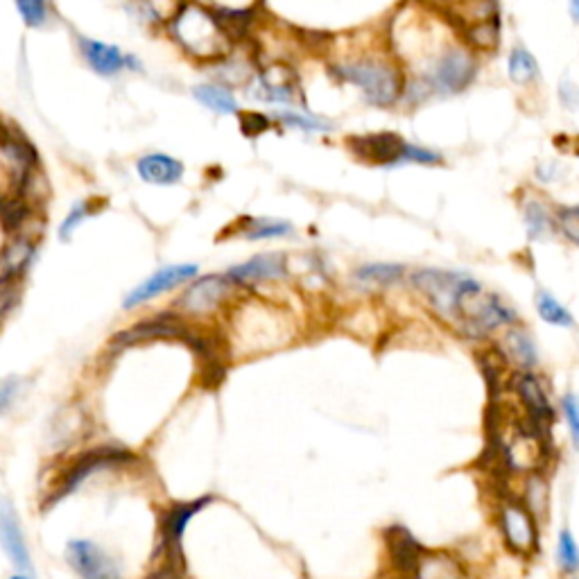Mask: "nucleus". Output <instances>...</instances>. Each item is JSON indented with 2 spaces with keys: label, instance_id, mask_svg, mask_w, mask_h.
<instances>
[{
  "label": "nucleus",
  "instance_id": "obj_1",
  "mask_svg": "<svg viewBox=\"0 0 579 579\" xmlns=\"http://www.w3.org/2000/svg\"><path fill=\"white\" fill-rule=\"evenodd\" d=\"M331 75L337 82L356 86L362 93L367 105L374 107H392L403 100L405 95V77L399 59L390 55H371L365 53L344 62H335L331 66Z\"/></svg>",
  "mask_w": 579,
  "mask_h": 579
},
{
  "label": "nucleus",
  "instance_id": "obj_2",
  "mask_svg": "<svg viewBox=\"0 0 579 579\" xmlns=\"http://www.w3.org/2000/svg\"><path fill=\"white\" fill-rule=\"evenodd\" d=\"M172 34L181 43V48L200 62H218L229 55L231 37L224 32L218 14L204 7H181L172 21Z\"/></svg>",
  "mask_w": 579,
  "mask_h": 579
},
{
  "label": "nucleus",
  "instance_id": "obj_3",
  "mask_svg": "<svg viewBox=\"0 0 579 579\" xmlns=\"http://www.w3.org/2000/svg\"><path fill=\"white\" fill-rule=\"evenodd\" d=\"M496 530L503 548L523 561H532L541 552V523L518 494H503L494 507Z\"/></svg>",
  "mask_w": 579,
  "mask_h": 579
},
{
  "label": "nucleus",
  "instance_id": "obj_4",
  "mask_svg": "<svg viewBox=\"0 0 579 579\" xmlns=\"http://www.w3.org/2000/svg\"><path fill=\"white\" fill-rule=\"evenodd\" d=\"M509 392L521 410V421L550 446V432L559 419L557 405L552 403L550 392L537 371H512L509 374Z\"/></svg>",
  "mask_w": 579,
  "mask_h": 579
},
{
  "label": "nucleus",
  "instance_id": "obj_5",
  "mask_svg": "<svg viewBox=\"0 0 579 579\" xmlns=\"http://www.w3.org/2000/svg\"><path fill=\"white\" fill-rule=\"evenodd\" d=\"M410 281L414 290L428 301L432 313L451 326H455L457 315H460L464 295L478 283L462 272L435 270V267L417 270L410 276Z\"/></svg>",
  "mask_w": 579,
  "mask_h": 579
},
{
  "label": "nucleus",
  "instance_id": "obj_6",
  "mask_svg": "<svg viewBox=\"0 0 579 579\" xmlns=\"http://www.w3.org/2000/svg\"><path fill=\"white\" fill-rule=\"evenodd\" d=\"M408 141L396 132H378V134H358L347 138L349 152L362 163L369 166L390 168L405 163V154H408Z\"/></svg>",
  "mask_w": 579,
  "mask_h": 579
},
{
  "label": "nucleus",
  "instance_id": "obj_7",
  "mask_svg": "<svg viewBox=\"0 0 579 579\" xmlns=\"http://www.w3.org/2000/svg\"><path fill=\"white\" fill-rule=\"evenodd\" d=\"M249 93L270 105H297L301 98L299 73L290 64L272 62L261 68L256 80H252Z\"/></svg>",
  "mask_w": 579,
  "mask_h": 579
},
{
  "label": "nucleus",
  "instance_id": "obj_8",
  "mask_svg": "<svg viewBox=\"0 0 579 579\" xmlns=\"http://www.w3.org/2000/svg\"><path fill=\"white\" fill-rule=\"evenodd\" d=\"M132 460V453L129 451H116V448H98V451H89L77 457V460L68 466L62 473V478L57 480V487L53 489V496H50V503H57L64 496L71 494L82 482L89 478V475L98 473L102 469H111V466H120ZM48 503V505H50Z\"/></svg>",
  "mask_w": 579,
  "mask_h": 579
},
{
  "label": "nucleus",
  "instance_id": "obj_9",
  "mask_svg": "<svg viewBox=\"0 0 579 579\" xmlns=\"http://www.w3.org/2000/svg\"><path fill=\"white\" fill-rule=\"evenodd\" d=\"M215 500V496H202L190 500V503H177L170 505L161 516V550L163 557L184 561V552H181V541H184L186 527L193 518L202 512L204 507H209Z\"/></svg>",
  "mask_w": 579,
  "mask_h": 579
},
{
  "label": "nucleus",
  "instance_id": "obj_10",
  "mask_svg": "<svg viewBox=\"0 0 579 579\" xmlns=\"http://www.w3.org/2000/svg\"><path fill=\"white\" fill-rule=\"evenodd\" d=\"M66 559L82 579H123L118 561L93 541H71L66 548Z\"/></svg>",
  "mask_w": 579,
  "mask_h": 579
},
{
  "label": "nucleus",
  "instance_id": "obj_11",
  "mask_svg": "<svg viewBox=\"0 0 579 579\" xmlns=\"http://www.w3.org/2000/svg\"><path fill=\"white\" fill-rule=\"evenodd\" d=\"M197 272H200V267L197 265H166L161 267L159 272H154L150 279H145L138 288H134L123 301V308H136L145 304V301H152L154 297L163 295V292H170L172 288H179V285H184L188 281H193Z\"/></svg>",
  "mask_w": 579,
  "mask_h": 579
},
{
  "label": "nucleus",
  "instance_id": "obj_12",
  "mask_svg": "<svg viewBox=\"0 0 579 579\" xmlns=\"http://www.w3.org/2000/svg\"><path fill=\"white\" fill-rule=\"evenodd\" d=\"M288 274V258L279 252H267L249 258L247 263L231 267L227 279L233 285H243V288H254V285L281 281Z\"/></svg>",
  "mask_w": 579,
  "mask_h": 579
},
{
  "label": "nucleus",
  "instance_id": "obj_13",
  "mask_svg": "<svg viewBox=\"0 0 579 579\" xmlns=\"http://www.w3.org/2000/svg\"><path fill=\"white\" fill-rule=\"evenodd\" d=\"M229 279L227 276H204L188 285V290L179 299V308L186 315H209L218 308L229 295Z\"/></svg>",
  "mask_w": 579,
  "mask_h": 579
},
{
  "label": "nucleus",
  "instance_id": "obj_14",
  "mask_svg": "<svg viewBox=\"0 0 579 579\" xmlns=\"http://www.w3.org/2000/svg\"><path fill=\"white\" fill-rule=\"evenodd\" d=\"M498 358L503 365L512 367V371H537L539 367V349L532 335L523 326H509L503 331L498 347Z\"/></svg>",
  "mask_w": 579,
  "mask_h": 579
},
{
  "label": "nucleus",
  "instance_id": "obj_15",
  "mask_svg": "<svg viewBox=\"0 0 579 579\" xmlns=\"http://www.w3.org/2000/svg\"><path fill=\"white\" fill-rule=\"evenodd\" d=\"M0 152L3 157L10 161V166L14 168V175L19 179V195L25 190V186L30 184V179L34 175V168H37V150L32 148V143L25 138L21 132H16L14 127H0Z\"/></svg>",
  "mask_w": 579,
  "mask_h": 579
},
{
  "label": "nucleus",
  "instance_id": "obj_16",
  "mask_svg": "<svg viewBox=\"0 0 579 579\" xmlns=\"http://www.w3.org/2000/svg\"><path fill=\"white\" fill-rule=\"evenodd\" d=\"M0 548L5 550V555L10 557L14 566L23 570L32 568L28 543H25L21 530V518L5 496H0Z\"/></svg>",
  "mask_w": 579,
  "mask_h": 579
},
{
  "label": "nucleus",
  "instance_id": "obj_17",
  "mask_svg": "<svg viewBox=\"0 0 579 579\" xmlns=\"http://www.w3.org/2000/svg\"><path fill=\"white\" fill-rule=\"evenodd\" d=\"M408 579H473L464 561L448 550L426 548Z\"/></svg>",
  "mask_w": 579,
  "mask_h": 579
},
{
  "label": "nucleus",
  "instance_id": "obj_18",
  "mask_svg": "<svg viewBox=\"0 0 579 579\" xmlns=\"http://www.w3.org/2000/svg\"><path fill=\"white\" fill-rule=\"evenodd\" d=\"M80 48H82L86 64H89L95 73H100L105 77L116 75L127 66L136 68L134 64H129L132 62V57L125 55L118 46H109V43H102L95 39H80Z\"/></svg>",
  "mask_w": 579,
  "mask_h": 579
},
{
  "label": "nucleus",
  "instance_id": "obj_19",
  "mask_svg": "<svg viewBox=\"0 0 579 579\" xmlns=\"http://www.w3.org/2000/svg\"><path fill=\"white\" fill-rule=\"evenodd\" d=\"M138 177L154 186H172L184 177V163L168 157V154H145L136 163Z\"/></svg>",
  "mask_w": 579,
  "mask_h": 579
},
{
  "label": "nucleus",
  "instance_id": "obj_20",
  "mask_svg": "<svg viewBox=\"0 0 579 579\" xmlns=\"http://www.w3.org/2000/svg\"><path fill=\"white\" fill-rule=\"evenodd\" d=\"M523 503L530 507V512L539 518V523L543 525L548 518V507H550V485H548V475L543 473V469L525 473L523 478Z\"/></svg>",
  "mask_w": 579,
  "mask_h": 579
},
{
  "label": "nucleus",
  "instance_id": "obj_21",
  "mask_svg": "<svg viewBox=\"0 0 579 579\" xmlns=\"http://www.w3.org/2000/svg\"><path fill=\"white\" fill-rule=\"evenodd\" d=\"M193 95L200 105L215 111V114H220V116L238 114V100H236V95L227 89V86L200 84L193 89Z\"/></svg>",
  "mask_w": 579,
  "mask_h": 579
},
{
  "label": "nucleus",
  "instance_id": "obj_22",
  "mask_svg": "<svg viewBox=\"0 0 579 579\" xmlns=\"http://www.w3.org/2000/svg\"><path fill=\"white\" fill-rule=\"evenodd\" d=\"M34 258V245L28 238H19L5 249L3 261H0V276L3 279H16L21 281V276L28 270Z\"/></svg>",
  "mask_w": 579,
  "mask_h": 579
},
{
  "label": "nucleus",
  "instance_id": "obj_23",
  "mask_svg": "<svg viewBox=\"0 0 579 579\" xmlns=\"http://www.w3.org/2000/svg\"><path fill=\"white\" fill-rule=\"evenodd\" d=\"M555 561H557V570L566 579L579 575V543L570 527H561V530L557 532Z\"/></svg>",
  "mask_w": 579,
  "mask_h": 579
},
{
  "label": "nucleus",
  "instance_id": "obj_24",
  "mask_svg": "<svg viewBox=\"0 0 579 579\" xmlns=\"http://www.w3.org/2000/svg\"><path fill=\"white\" fill-rule=\"evenodd\" d=\"M353 276L362 285H380V288H385V285H394L403 279L405 267L399 263H367L360 265Z\"/></svg>",
  "mask_w": 579,
  "mask_h": 579
},
{
  "label": "nucleus",
  "instance_id": "obj_25",
  "mask_svg": "<svg viewBox=\"0 0 579 579\" xmlns=\"http://www.w3.org/2000/svg\"><path fill=\"white\" fill-rule=\"evenodd\" d=\"M507 73H509V80H512L514 84L525 86V84H532L539 77V64L530 50L518 46L512 50V53H509Z\"/></svg>",
  "mask_w": 579,
  "mask_h": 579
},
{
  "label": "nucleus",
  "instance_id": "obj_26",
  "mask_svg": "<svg viewBox=\"0 0 579 579\" xmlns=\"http://www.w3.org/2000/svg\"><path fill=\"white\" fill-rule=\"evenodd\" d=\"M537 313L543 319V322L550 324V326H559V328H573L575 326V317L570 310L561 304V301L550 295L546 290H539L537 292Z\"/></svg>",
  "mask_w": 579,
  "mask_h": 579
},
{
  "label": "nucleus",
  "instance_id": "obj_27",
  "mask_svg": "<svg viewBox=\"0 0 579 579\" xmlns=\"http://www.w3.org/2000/svg\"><path fill=\"white\" fill-rule=\"evenodd\" d=\"M30 209L21 195H3L0 197V222H3L5 231L21 229L25 220H28Z\"/></svg>",
  "mask_w": 579,
  "mask_h": 579
},
{
  "label": "nucleus",
  "instance_id": "obj_28",
  "mask_svg": "<svg viewBox=\"0 0 579 579\" xmlns=\"http://www.w3.org/2000/svg\"><path fill=\"white\" fill-rule=\"evenodd\" d=\"M295 231L290 222L285 220H249L243 229V236L247 240H270V238H285Z\"/></svg>",
  "mask_w": 579,
  "mask_h": 579
},
{
  "label": "nucleus",
  "instance_id": "obj_29",
  "mask_svg": "<svg viewBox=\"0 0 579 579\" xmlns=\"http://www.w3.org/2000/svg\"><path fill=\"white\" fill-rule=\"evenodd\" d=\"M557 412L566 423L570 446L579 453V396L575 392H566L557 403Z\"/></svg>",
  "mask_w": 579,
  "mask_h": 579
},
{
  "label": "nucleus",
  "instance_id": "obj_30",
  "mask_svg": "<svg viewBox=\"0 0 579 579\" xmlns=\"http://www.w3.org/2000/svg\"><path fill=\"white\" fill-rule=\"evenodd\" d=\"M276 118H279V123L288 125V127L304 129V132H331V129H333V125L328 123L326 118L310 116V114H299V111H279V114H276Z\"/></svg>",
  "mask_w": 579,
  "mask_h": 579
},
{
  "label": "nucleus",
  "instance_id": "obj_31",
  "mask_svg": "<svg viewBox=\"0 0 579 579\" xmlns=\"http://www.w3.org/2000/svg\"><path fill=\"white\" fill-rule=\"evenodd\" d=\"M525 227H527V233H530L532 240H539L550 231L552 220H550L548 211L543 209L539 202H530L525 206Z\"/></svg>",
  "mask_w": 579,
  "mask_h": 579
},
{
  "label": "nucleus",
  "instance_id": "obj_32",
  "mask_svg": "<svg viewBox=\"0 0 579 579\" xmlns=\"http://www.w3.org/2000/svg\"><path fill=\"white\" fill-rule=\"evenodd\" d=\"M16 7H19L21 19L28 28H43L46 25L50 14L48 0H16Z\"/></svg>",
  "mask_w": 579,
  "mask_h": 579
},
{
  "label": "nucleus",
  "instance_id": "obj_33",
  "mask_svg": "<svg viewBox=\"0 0 579 579\" xmlns=\"http://www.w3.org/2000/svg\"><path fill=\"white\" fill-rule=\"evenodd\" d=\"M555 224L566 240L579 245V206H561L555 213Z\"/></svg>",
  "mask_w": 579,
  "mask_h": 579
},
{
  "label": "nucleus",
  "instance_id": "obj_34",
  "mask_svg": "<svg viewBox=\"0 0 579 579\" xmlns=\"http://www.w3.org/2000/svg\"><path fill=\"white\" fill-rule=\"evenodd\" d=\"M21 394V378L10 376L0 380V414H7L12 410V405L16 403Z\"/></svg>",
  "mask_w": 579,
  "mask_h": 579
},
{
  "label": "nucleus",
  "instance_id": "obj_35",
  "mask_svg": "<svg viewBox=\"0 0 579 579\" xmlns=\"http://www.w3.org/2000/svg\"><path fill=\"white\" fill-rule=\"evenodd\" d=\"M270 125H272V120L265 114H254V111H249V114L240 116V129H243V134L249 138L261 136L263 132L270 129Z\"/></svg>",
  "mask_w": 579,
  "mask_h": 579
},
{
  "label": "nucleus",
  "instance_id": "obj_36",
  "mask_svg": "<svg viewBox=\"0 0 579 579\" xmlns=\"http://www.w3.org/2000/svg\"><path fill=\"white\" fill-rule=\"evenodd\" d=\"M19 283L16 279H3L0 276V319H3L16 304V297H19Z\"/></svg>",
  "mask_w": 579,
  "mask_h": 579
},
{
  "label": "nucleus",
  "instance_id": "obj_37",
  "mask_svg": "<svg viewBox=\"0 0 579 579\" xmlns=\"http://www.w3.org/2000/svg\"><path fill=\"white\" fill-rule=\"evenodd\" d=\"M86 215H89V204H86V202L75 204L73 209H71V213L66 215L62 229H59V238H62V240L71 238L73 231H75L77 227H80V222L86 218Z\"/></svg>",
  "mask_w": 579,
  "mask_h": 579
},
{
  "label": "nucleus",
  "instance_id": "obj_38",
  "mask_svg": "<svg viewBox=\"0 0 579 579\" xmlns=\"http://www.w3.org/2000/svg\"><path fill=\"white\" fill-rule=\"evenodd\" d=\"M559 93H561V100H564V107H570V98H575V102L579 105V89L573 82H568V80L561 82Z\"/></svg>",
  "mask_w": 579,
  "mask_h": 579
},
{
  "label": "nucleus",
  "instance_id": "obj_39",
  "mask_svg": "<svg viewBox=\"0 0 579 579\" xmlns=\"http://www.w3.org/2000/svg\"><path fill=\"white\" fill-rule=\"evenodd\" d=\"M570 14H573V19L579 23V0H570Z\"/></svg>",
  "mask_w": 579,
  "mask_h": 579
},
{
  "label": "nucleus",
  "instance_id": "obj_40",
  "mask_svg": "<svg viewBox=\"0 0 579 579\" xmlns=\"http://www.w3.org/2000/svg\"><path fill=\"white\" fill-rule=\"evenodd\" d=\"M12 579H28V577H23V575H14Z\"/></svg>",
  "mask_w": 579,
  "mask_h": 579
},
{
  "label": "nucleus",
  "instance_id": "obj_41",
  "mask_svg": "<svg viewBox=\"0 0 579 579\" xmlns=\"http://www.w3.org/2000/svg\"><path fill=\"white\" fill-rule=\"evenodd\" d=\"M568 579H579V575L577 577H568Z\"/></svg>",
  "mask_w": 579,
  "mask_h": 579
}]
</instances>
